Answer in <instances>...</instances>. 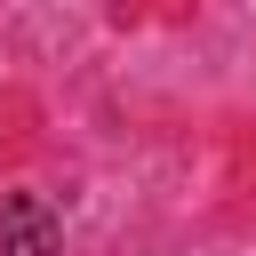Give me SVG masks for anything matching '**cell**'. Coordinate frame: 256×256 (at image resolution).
I'll list each match as a JSON object with an SVG mask.
<instances>
[{
  "instance_id": "6da1fadb",
  "label": "cell",
  "mask_w": 256,
  "mask_h": 256,
  "mask_svg": "<svg viewBox=\"0 0 256 256\" xmlns=\"http://www.w3.org/2000/svg\"><path fill=\"white\" fill-rule=\"evenodd\" d=\"M0 256H64V224L40 192H0Z\"/></svg>"
}]
</instances>
